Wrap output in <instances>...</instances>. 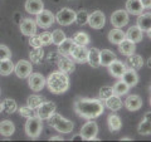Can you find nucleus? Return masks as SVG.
Returning a JSON list of instances; mask_svg holds the SVG:
<instances>
[{"label": "nucleus", "mask_w": 151, "mask_h": 142, "mask_svg": "<svg viewBox=\"0 0 151 142\" xmlns=\"http://www.w3.org/2000/svg\"><path fill=\"white\" fill-rule=\"evenodd\" d=\"M105 110V103L96 98H78L74 102V112L86 120H93L101 116Z\"/></svg>", "instance_id": "1"}, {"label": "nucleus", "mask_w": 151, "mask_h": 142, "mask_svg": "<svg viewBox=\"0 0 151 142\" xmlns=\"http://www.w3.org/2000/svg\"><path fill=\"white\" fill-rule=\"evenodd\" d=\"M45 84L52 93L62 94L68 91V87H69L68 74L62 73V72H53L47 78Z\"/></svg>", "instance_id": "2"}, {"label": "nucleus", "mask_w": 151, "mask_h": 142, "mask_svg": "<svg viewBox=\"0 0 151 142\" xmlns=\"http://www.w3.org/2000/svg\"><path fill=\"white\" fill-rule=\"evenodd\" d=\"M42 128H43V120H40L39 117H32V118H27L24 130L28 137L35 140L39 137Z\"/></svg>", "instance_id": "3"}, {"label": "nucleus", "mask_w": 151, "mask_h": 142, "mask_svg": "<svg viewBox=\"0 0 151 142\" xmlns=\"http://www.w3.org/2000/svg\"><path fill=\"white\" fill-rule=\"evenodd\" d=\"M74 18H76V11H73L72 9H68V8H63L57 13L55 15V20L58 24L60 25H70L72 23L74 22Z\"/></svg>", "instance_id": "4"}, {"label": "nucleus", "mask_w": 151, "mask_h": 142, "mask_svg": "<svg viewBox=\"0 0 151 142\" xmlns=\"http://www.w3.org/2000/svg\"><path fill=\"white\" fill-rule=\"evenodd\" d=\"M55 20V16L54 14L49 11V10H42L40 13L37 14V19H35V23L38 27L40 28H44V29H47V28H49L53 25V23Z\"/></svg>", "instance_id": "5"}, {"label": "nucleus", "mask_w": 151, "mask_h": 142, "mask_svg": "<svg viewBox=\"0 0 151 142\" xmlns=\"http://www.w3.org/2000/svg\"><path fill=\"white\" fill-rule=\"evenodd\" d=\"M87 55H88V49L86 45H77L73 44L72 49H70L69 57L73 59L76 63H86L87 62Z\"/></svg>", "instance_id": "6"}, {"label": "nucleus", "mask_w": 151, "mask_h": 142, "mask_svg": "<svg viewBox=\"0 0 151 142\" xmlns=\"http://www.w3.org/2000/svg\"><path fill=\"white\" fill-rule=\"evenodd\" d=\"M97 132H98V126L94 121L86 122L81 128V135L83 137V140H89V141L96 140Z\"/></svg>", "instance_id": "7"}, {"label": "nucleus", "mask_w": 151, "mask_h": 142, "mask_svg": "<svg viewBox=\"0 0 151 142\" xmlns=\"http://www.w3.org/2000/svg\"><path fill=\"white\" fill-rule=\"evenodd\" d=\"M28 83H29V87L32 91L39 92L45 86V78L40 73H30L29 77H28Z\"/></svg>", "instance_id": "8"}, {"label": "nucleus", "mask_w": 151, "mask_h": 142, "mask_svg": "<svg viewBox=\"0 0 151 142\" xmlns=\"http://www.w3.org/2000/svg\"><path fill=\"white\" fill-rule=\"evenodd\" d=\"M57 106L54 102H47L44 101L42 105L37 108V117H39L40 120H47L52 113L55 112Z\"/></svg>", "instance_id": "9"}, {"label": "nucleus", "mask_w": 151, "mask_h": 142, "mask_svg": "<svg viewBox=\"0 0 151 142\" xmlns=\"http://www.w3.org/2000/svg\"><path fill=\"white\" fill-rule=\"evenodd\" d=\"M88 24L91 25V28L93 29H102L103 25L106 23V18H105V14L100 10H96L93 11L91 15H88Z\"/></svg>", "instance_id": "10"}, {"label": "nucleus", "mask_w": 151, "mask_h": 142, "mask_svg": "<svg viewBox=\"0 0 151 142\" xmlns=\"http://www.w3.org/2000/svg\"><path fill=\"white\" fill-rule=\"evenodd\" d=\"M32 64L28 60H19L17 65H14V72L19 78L25 79L29 77V74L32 73Z\"/></svg>", "instance_id": "11"}, {"label": "nucleus", "mask_w": 151, "mask_h": 142, "mask_svg": "<svg viewBox=\"0 0 151 142\" xmlns=\"http://www.w3.org/2000/svg\"><path fill=\"white\" fill-rule=\"evenodd\" d=\"M111 23L115 28H124L129 23V13L126 10H117L111 15Z\"/></svg>", "instance_id": "12"}, {"label": "nucleus", "mask_w": 151, "mask_h": 142, "mask_svg": "<svg viewBox=\"0 0 151 142\" xmlns=\"http://www.w3.org/2000/svg\"><path fill=\"white\" fill-rule=\"evenodd\" d=\"M37 28H38V25H37L35 20H33V19L25 18L20 22V32L27 37H32V35L37 34Z\"/></svg>", "instance_id": "13"}, {"label": "nucleus", "mask_w": 151, "mask_h": 142, "mask_svg": "<svg viewBox=\"0 0 151 142\" xmlns=\"http://www.w3.org/2000/svg\"><path fill=\"white\" fill-rule=\"evenodd\" d=\"M57 65H58L59 72L69 74L74 70V62L70 57H60L59 60L57 62Z\"/></svg>", "instance_id": "14"}, {"label": "nucleus", "mask_w": 151, "mask_h": 142, "mask_svg": "<svg viewBox=\"0 0 151 142\" xmlns=\"http://www.w3.org/2000/svg\"><path fill=\"white\" fill-rule=\"evenodd\" d=\"M125 106L129 111H139L141 107H142V99L140 96H136V94H131L126 98L125 101Z\"/></svg>", "instance_id": "15"}, {"label": "nucleus", "mask_w": 151, "mask_h": 142, "mask_svg": "<svg viewBox=\"0 0 151 142\" xmlns=\"http://www.w3.org/2000/svg\"><path fill=\"white\" fill-rule=\"evenodd\" d=\"M108 69H110V73L113 75V77L116 78H121L122 74L125 73V70L127 69V65L125 63L120 62V60H115V62H112L110 65H108Z\"/></svg>", "instance_id": "16"}, {"label": "nucleus", "mask_w": 151, "mask_h": 142, "mask_svg": "<svg viewBox=\"0 0 151 142\" xmlns=\"http://www.w3.org/2000/svg\"><path fill=\"white\" fill-rule=\"evenodd\" d=\"M137 27L142 32H146L150 34L151 29V14L150 13H141L137 19Z\"/></svg>", "instance_id": "17"}, {"label": "nucleus", "mask_w": 151, "mask_h": 142, "mask_svg": "<svg viewBox=\"0 0 151 142\" xmlns=\"http://www.w3.org/2000/svg\"><path fill=\"white\" fill-rule=\"evenodd\" d=\"M44 9V4L42 0H27L25 1V10L33 14V15H37L38 13H40Z\"/></svg>", "instance_id": "18"}, {"label": "nucleus", "mask_w": 151, "mask_h": 142, "mask_svg": "<svg viewBox=\"0 0 151 142\" xmlns=\"http://www.w3.org/2000/svg\"><path fill=\"white\" fill-rule=\"evenodd\" d=\"M54 128L59 132V133H70L72 132V130L74 128V123L72 121L69 120H65V118H60V120L57 122Z\"/></svg>", "instance_id": "19"}, {"label": "nucleus", "mask_w": 151, "mask_h": 142, "mask_svg": "<svg viewBox=\"0 0 151 142\" xmlns=\"http://www.w3.org/2000/svg\"><path fill=\"white\" fill-rule=\"evenodd\" d=\"M121 79L124 80V82H125L129 87H134V86H136V84H137V82H139V75H137V73H136V70H134V69L130 68V69H126V70H125V73L122 74Z\"/></svg>", "instance_id": "20"}, {"label": "nucleus", "mask_w": 151, "mask_h": 142, "mask_svg": "<svg viewBox=\"0 0 151 142\" xmlns=\"http://www.w3.org/2000/svg\"><path fill=\"white\" fill-rule=\"evenodd\" d=\"M116 59H117V57L113 52L108 50V49L100 50V65L108 67V65H110L112 62H115Z\"/></svg>", "instance_id": "21"}, {"label": "nucleus", "mask_w": 151, "mask_h": 142, "mask_svg": "<svg viewBox=\"0 0 151 142\" xmlns=\"http://www.w3.org/2000/svg\"><path fill=\"white\" fill-rule=\"evenodd\" d=\"M142 35H144V32L140 29L137 25H134L131 27L129 30L126 33V39H129L131 42H134V43H140L141 40H142Z\"/></svg>", "instance_id": "22"}, {"label": "nucleus", "mask_w": 151, "mask_h": 142, "mask_svg": "<svg viewBox=\"0 0 151 142\" xmlns=\"http://www.w3.org/2000/svg\"><path fill=\"white\" fill-rule=\"evenodd\" d=\"M119 50H120V53L122 55H126V57H129L131 54H134L135 53V50H136V44L134 43V42H131L129 39H124L121 42V43L119 44Z\"/></svg>", "instance_id": "23"}, {"label": "nucleus", "mask_w": 151, "mask_h": 142, "mask_svg": "<svg viewBox=\"0 0 151 142\" xmlns=\"http://www.w3.org/2000/svg\"><path fill=\"white\" fill-rule=\"evenodd\" d=\"M126 11L131 15H140L144 11L140 0H127L126 1Z\"/></svg>", "instance_id": "24"}, {"label": "nucleus", "mask_w": 151, "mask_h": 142, "mask_svg": "<svg viewBox=\"0 0 151 142\" xmlns=\"http://www.w3.org/2000/svg\"><path fill=\"white\" fill-rule=\"evenodd\" d=\"M105 106L107 108H110L111 111H119L122 108L124 103H122L120 96H116V94H112L110 98H107L105 101Z\"/></svg>", "instance_id": "25"}, {"label": "nucleus", "mask_w": 151, "mask_h": 142, "mask_svg": "<svg viewBox=\"0 0 151 142\" xmlns=\"http://www.w3.org/2000/svg\"><path fill=\"white\" fill-rule=\"evenodd\" d=\"M108 39L112 44H117L119 45L124 39H126V33L122 32L120 28H115L108 33Z\"/></svg>", "instance_id": "26"}, {"label": "nucleus", "mask_w": 151, "mask_h": 142, "mask_svg": "<svg viewBox=\"0 0 151 142\" xmlns=\"http://www.w3.org/2000/svg\"><path fill=\"white\" fill-rule=\"evenodd\" d=\"M87 62L89 65L93 68L100 67V50L97 48H91L88 49V55H87Z\"/></svg>", "instance_id": "27"}, {"label": "nucleus", "mask_w": 151, "mask_h": 142, "mask_svg": "<svg viewBox=\"0 0 151 142\" xmlns=\"http://www.w3.org/2000/svg\"><path fill=\"white\" fill-rule=\"evenodd\" d=\"M127 65H129L131 69H134V70L141 69V68H142V65H144V59H142V57L139 55V54H135V53L131 54V55H129Z\"/></svg>", "instance_id": "28"}, {"label": "nucleus", "mask_w": 151, "mask_h": 142, "mask_svg": "<svg viewBox=\"0 0 151 142\" xmlns=\"http://www.w3.org/2000/svg\"><path fill=\"white\" fill-rule=\"evenodd\" d=\"M14 131H15V126L12 121H1L0 122V135L4 137H10Z\"/></svg>", "instance_id": "29"}, {"label": "nucleus", "mask_w": 151, "mask_h": 142, "mask_svg": "<svg viewBox=\"0 0 151 142\" xmlns=\"http://www.w3.org/2000/svg\"><path fill=\"white\" fill-rule=\"evenodd\" d=\"M73 44L74 43H73L72 39H68V38H65L62 43L58 44V53L62 55V57H69L70 49H72Z\"/></svg>", "instance_id": "30"}, {"label": "nucleus", "mask_w": 151, "mask_h": 142, "mask_svg": "<svg viewBox=\"0 0 151 142\" xmlns=\"http://www.w3.org/2000/svg\"><path fill=\"white\" fill-rule=\"evenodd\" d=\"M107 125H108V128H110L111 132H117L121 130L122 127V122H121V118L116 115H110L108 116V120H107Z\"/></svg>", "instance_id": "31"}, {"label": "nucleus", "mask_w": 151, "mask_h": 142, "mask_svg": "<svg viewBox=\"0 0 151 142\" xmlns=\"http://www.w3.org/2000/svg\"><path fill=\"white\" fill-rule=\"evenodd\" d=\"M14 72V64L10 59H3L0 62V75H9Z\"/></svg>", "instance_id": "32"}, {"label": "nucleus", "mask_w": 151, "mask_h": 142, "mask_svg": "<svg viewBox=\"0 0 151 142\" xmlns=\"http://www.w3.org/2000/svg\"><path fill=\"white\" fill-rule=\"evenodd\" d=\"M113 88V94H116V96H125V94L129 92V89L130 87L127 86V84L124 82V80H119V82H116L115 83V86L112 87Z\"/></svg>", "instance_id": "33"}, {"label": "nucleus", "mask_w": 151, "mask_h": 142, "mask_svg": "<svg viewBox=\"0 0 151 142\" xmlns=\"http://www.w3.org/2000/svg\"><path fill=\"white\" fill-rule=\"evenodd\" d=\"M45 101V97L44 96H39V94H32V96L28 97V101H27V105L32 107V108H37L39 107L42 103Z\"/></svg>", "instance_id": "34"}, {"label": "nucleus", "mask_w": 151, "mask_h": 142, "mask_svg": "<svg viewBox=\"0 0 151 142\" xmlns=\"http://www.w3.org/2000/svg\"><path fill=\"white\" fill-rule=\"evenodd\" d=\"M1 106H3V111H5L6 113H9V115H12V113H14L15 111H18V105H17V102L14 101V99H12V98L4 99L3 103H1Z\"/></svg>", "instance_id": "35"}, {"label": "nucleus", "mask_w": 151, "mask_h": 142, "mask_svg": "<svg viewBox=\"0 0 151 142\" xmlns=\"http://www.w3.org/2000/svg\"><path fill=\"white\" fill-rule=\"evenodd\" d=\"M72 40H73V43L77 45H87L89 43V37L84 32H78L73 35Z\"/></svg>", "instance_id": "36"}, {"label": "nucleus", "mask_w": 151, "mask_h": 142, "mask_svg": "<svg viewBox=\"0 0 151 142\" xmlns=\"http://www.w3.org/2000/svg\"><path fill=\"white\" fill-rule=\"evenodd\" d=\"M43 57H44V50L42 49V47H39V48H33L29 53V58L33 63H40Z\"/></svg>", "instance_id": "37"}, {"label": "nucleus", "mask_w": 151, "mask_h": 142, "mask_svg": "<svg viewBox=\"0 0 151 142\" xmlns=\"http://www.w3.org/2000/svg\"><path fill=\"white\" fill-rule=\"evenodd\" d=\"M19 113H20V116H22V117H24V118L37 117V110H35V108L29 107L28 105L19 108Z\"/></svg>", "instance_id": "38"}, {"label": "nucleus", "mask_w": 151, "mask_h": 142, "mask_svg": "<svg viewBox=\"0 0 151 142\" xmlns=\"http://www.w3.org/2000/svg\"><path fill=\"white\" fill-rule=\"evenodd\" d=\"M137 131H139V133L142 135V136L150 135V132H151V123H150V120H149V118H145V120L139 125Z\"/></svg>", "instance_id": "39"}, {"label": "nucleus", "mask_w": 151, "mask_h": 142, "mask_svg": "<svg viewBox=\"0 0 151 142\" xmlns=\"http://www.w3.org/2000/svg\"><path fill=\"white\" fill-rule=\"evenodd\" d=\"M74 22L77 23L78 25H84L86 24V23L88 22V13H87V10H79V11L76 13Z\"/></svg>", "instance_id": "40"}, {"label": "nucleus", "mask_w": 151, "mask_h": 142, "mask_svg": "<svg viewBox=\"0 0 151 142\" xmlns=\"http://www.w3.org/2000/svg\"><path fill=\"white\" fill-rule=\"evenodd\" d=\"M65 34L62 32V30H54L53 33H52V43H54L55 45L60 44L65 39Z\"/></svg>", "instance_id": "41"}, {"label": "nucleus", "mask_w": 151, "mask_h": 142, "mask_svg": "<svg viewBox=\"0 0 151 142\" xmlns=\"http://www.w3.org/2000/svg\"><path fill=\"white\" fill-rule=\"evenodd\" d=\"M113 94V88L110 87V86H105L100 89V99H103V101H106L107 98H110L111 96Z\"/></svg>", "instance_id": "42"}, {"label": "nucleus", "mask_w": 151, "mask_h": 142, "mask_svg": "<svg viewBox=\"0 0 151 142\" xmlns=\"http://www.w3.org/2000/svg\"><path fill=\"white\" fill-rule=\"evenodd\" d=\"M10 57H12V52L10 49L8 48V47L5 45H3V44H0V59H10Z\"/></svg>", "instance_id": "43"}, {"label": "nucleus", "mask_w": 151, "mask_h": 142, "mask_svg": "<svg viewBox=\"0 0 151 142\" xmlns=\"http://www.w3.org/2000/svg\"><path fill=\"white\" fill-rule=\"evenodd\" d=\"M39 38H40L42 44H43V45H49V44H52V33H49V32H43L42 34H39Z\"/></svg>", "instance_id": "44"}, {"label": "nucleus", "mask_w": 151, "mask_h": 142, "mask_svg": "<svg viewBox=\"0 0 151 142\" xmlns=\"http://www.w3.org/2000/svg\"><path fill=\"white\" fill-rule=\"evenodd\" d=\"M29 44L32 48H39V47H43V44H42V40H40V38L39 35H32L30 37V39H29Z\"/></svg>", "instance_id": "45"}, {"label": "nucleus", "mask_w": 151, "mask_h": 142, "mask_svg": "<svg viewBox=\"0 0 151 142\" xmlns=\"http://www.w3.org/2000/svg\"><path fill=\"white\" fill-rule=\"evenodd\" d=\"M59 58H60V54L55 53V52H52V53L48 54V62L50 64H57V62L59 60Z\"/></svg>", "instance_id": "46"}, {"label": "nucleus", "mask_w": 151, "mask_h": 142, "mask_svg": "<svg viewBox=\"0 0 151 142\" xmlns=\"http://www.w3.org/2000/svg\"><path fill=\"white\" fill-rule=\"evenodd\" d=\"M141 5H142L144 9H149L150 5H151V0H140Z\"/></svg>", "instance_id": "47"}, {"label": "nucleus", "mask_w": 151, "mask_h": 142, "mask_svg": "<svg viewBox=\"0 0 151 142\" xmlns=\"http://www.w3.org/2000/svg\"><path fill=\"white\" fill-rule=\"evenodd\" d=\"M72 140H73V141H81V140H83V137H82L81 133H79V135H77V136H73Z\"/></svg>", "instance_id": "48"}, {"label": "nucleus", "mask_w": 151, "mask_h": 142, "mask_svg": "<svg viewBox=\"0 0 151 142\" xmlns=\"http://www.w3.org/2000/svg\"><path fill=\"white\" fill-rule=\"evenodd\" d=\"M63 138L60 136H54V137H50V141H62Z\"/></svg>", "instance_id": "49"}, {"label": "nucleus", "mask_w": 151, "mask_h": 142, "mask_svg": "<svg viewBox=\"0 0 151 142\" xmlns=\"http://www.w3.org/2000/svg\"><path fill=\"white\" fill-rule=\"evenodd\" d=\"M145 118H149V120H150V112H147V115L145 116Z\"/></svg>", "instance_id": "50"}, {"label": "nucleus", "mask_w": 151, "mask_h": 142, "mask_svg": "<svg viewBox=\"0 0 151 142\" xmlns=\"http://www.w3.org/2000/svg\"><path fill=\"white\" fill-rule=\"evenodd\" d=\"M3 112V106H1V103H0V113Z\"/></svg>", "instance_id": "51"}, {"label": "nucleus", "mask_w": 151, "mask_h": 142, "mask_svg": "<svg viewBox=\"0 0 151 142\" xmlns=\"http://www.w3.org/2000/svg\"><path fill=\"white\" fill-rule=\"evenodd\" d=\"M0 62H1V59H0Z\"/></svg>", "instance_id": "52"}]
</instances>
